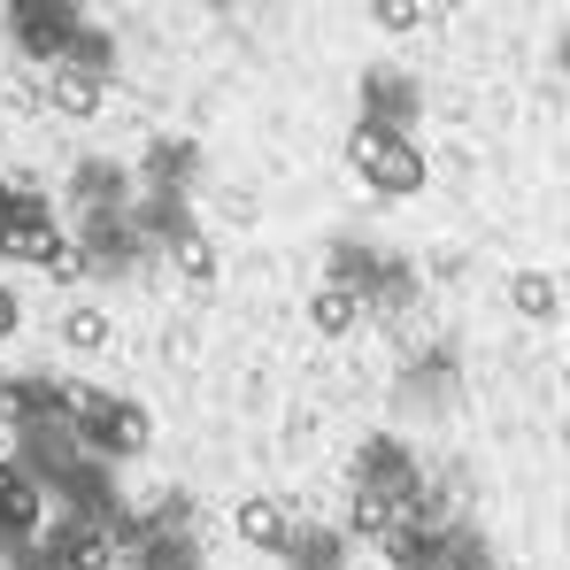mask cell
Listing matches in <instances>:
<instances>
[{"label":"cell","mask_w":570,"mask_h":570,"mask_svg":"<svg viewBox=\"0 0 570 570\" xmlns=\"http://www.w3.org/2000/svg\"><path fill=\"white\" fill-rule=\"evenodd\" d=\"M347 155H355V170H363V186L379 193V200H409V193H424V147L401 131V124H379V116H355V131H347Z\"/></svg>","instance_id":"cell-1"},{"label":"cell","mask_w":570,"mask_h":570,"mask_svg":"<svg viewBox=\"0 0 570 570\" xmlns=\"http://www.w3.org/2000/svg\"><path fill=\"white\" fill-rule=\"evenodd\" d=\"M70 432H78V448L100 455V463H131V455H147V440H155L147 409L124 401V393H78V401H70Z\"/></svg>","instance_id":"cell-2"},{"label":"cell","mask_w":570,"mask_h":570,"mask_svg":"<svg viewBox=\"0 0 570 570\" xmlns=\"http://www.w3.org/2000/svg\"><path fill=\"white\" fill-rule=\"evenodd\" d=\"M78 31V0H8V47L23 62H62Z\"/></svg>","instance_id":"cell-3"},{"label":"cell","mask_w":570,"mask_h":570,"mask_svg":"<svg viewBox=\"0 0 570 570\" xmlns=\"http://www.w3.org/2000/svg\"><path fill=\"white\" fill-rule=\"evenodd\" d=\"M55 232H62V224H55V200L39 186L0 193V255H8V263H39V255L55 247Z\"/></svg>","instance_id":"cell-4"},{"label":"cell","mask_w":570,"mask_h":570,"mask_svg":"<svg viewBox=\"0 0 570 570\" xmlns=\"http://www.w3.org/2000/svg\"><path fill=\"white\" fill-rule=\"evenodd\" d=\"M78 239H86V255H94V271H131V263L147 255V239H139V224H131V208H86V224H78Z\"/></svg>","instance_id":"cell-5"},{"label":"cell","mask_w":570,"mask_h":570,"mask_svg":"<svg viewBox=\"0 0 570 570\" xmlns=\"http://www.w3.org/2000/svg\"><path fill=\"white\" fill-rule=\"evenodd\" d=\"M363 116L409 131V124L424 116V86H416L409 70H393V62H371V70H363Z\"/></svg>","instance_id":"cell-6"},{"label":"cell","mask_w":570,"mask_h":570,"mask_svg":"<svg viewBox=\"0 0 570 570\" xmlns=\"http://www.w3.org/2000/svg\"><path fill=\"white\" fill-rule=\"evenodd\" d=\"M47 563H55V570H116L108 517H70V524L47 540Z\"/></svg>","instance_id":"cell-7"},{"label":"cell","mask_w":570,"mask_h":570,"mask_svg":"<svg viewBox=\"0 0 570 570\" xmlns=\"http://www.w3.org/2000/svg\"><path fill=\"white\" fill-rule=\"evenodd\" d=\"M70 385L62 379H8L0 385V424L8 432H23V424H39V416H70Z\"/></svg>","instance_id":"cell-8"},{"label":"cell","mask_w":570,"mask_h":570,"mask_svg":"<svg viewBox=\"0 0 570 570\" xmlns=\"http://www.w3.org/2000/svg\"><path fill=\"white\" fill-rule=\"evenodd\" d=\"M47 517V485L23 463H0V540H31Z\"/></svg>","instance_id":"cell-9"},{"label":"cell","mask_w":570,"mask_h":570,"mask_svg":"<svg viewBox=\"0 0 570 570\" xmlns=\"http://www.w3.org/2000/svg\"><path fill=\"white\" fill-rule=\"evenodd\" d=\"M47 94L62 116H100V100H108V78L86 70V62H47Z\"/></svg>","instance_id":"cell-10"},{"label":"cell","mask_w":570,"mask_h":570,"mask_svg":"<svg viewBox=\"0 0 570 570\" xmlns=\"http://www.w3.org/2000/svg\"><path fill=\"white\" fill-rule=\"evenodd\" d=\"M440 540H448V532H440L432 517H401L379 548H385V563H393V570H432V563H440Z\"/></svg>","instance_id":"cell-11"},{"label":"cell","mask_w":570,"mask_h":570,"mask_svg":"<svg viewBox=\"0 0 570 570\" xmlns=\"http://www.w3.org/2000/svg\"><path fill=\"white\" fill-rule=\"evenodd\" d=\"M239 540H247V548H263V556H285V540H293V509H285L278 493L239 501Z\"/></svg>","instance_id":"cell-12"},{"label":"cell","mask_w":570,"mask_h":570,"mask_svg":"<svg viewBox=\"0 0 570 570\" xmlns=\"http://www.w3.org/2000/svg\"><path fill=\"white\" fill-rule=\"evenodd\" d=\"M200 178V147L193 139H155L147 147V193H193Z\"/></svg>","instance_id":"cell-13"},{"label":"cell","mask_w":570,"mask_h":570,"mask_svg":"<svg viewBox=\"0 0 570 570\" xmlns=\"http://www.w3.org/2000/svg\"><path fill=\"white\" fill-rule=\"evenodd\" d=\"M355 485H416V455L379 432V440L355 448Z\"/></svg>","instance_id":"cell-14"},{"label":"cell","mask_w":570,"mask_h":570,"mask_svg":"<svg viewBox=\"0 0 570 570\" xmlns=\"http://www.w3.org/2000/svg\"><path fill=\"white\" fill-rule=\"evenodd\" d=\"M78 216H86V208H124V200H131V178H124V170H116V163H78Z\"/></svg>","instance_id":"cell-15"},{"label":"cell","mask_w":570,"mask_h":570,"mask_svg":"<svg viewBox=\"0 0 570 570\" xmlns=\"http://www.w3.org/2000/svg\"><path fill=\"white\" fill-rule=\"evenodd\" d=\"M163 247H170V263H178V278H186V285L216 278V247H208V232H200V224H178Z\"/></svg>","instance_id":"cell-16"},{"label":"cell","mask_w":570,"mask_h":570,"mask_svg":"<svg viewBox=\"0 0 570 570\" xmlns=\"http://www.w3.org/2000/svg\"><path fill=\"white\" fill-rule=\"evenodd\" d=\"M340 556H347L340 532H308V524H293V540H285V563H293V570H340Z\"/></svg>","instance_id":"cell-17"},{"label":"cell","mask_w":570,"mask_h":570,"mask_svg":"<svg viewBox=\"0 0 570 570\" xmlns=\"http://www.w3.org/2000/svg\"><path fill=\"white\" fill-rule=\"evenodd\" d=\"M355 308H363V301H355L347 285H316V293H308V324H316L324 340H340V332H355Z\"/></svg>","instance_id":"cell-18"},{"label":"cell","mask_w":570,"mask_h":570,"mask_svg":"<svg viewBox=\"0 0 570 570\" xmlns=\"http://www.w3.org/2000/svg\"><path fill=\"white\" fill-rule=\"evenodd\" d=\"M39 271H47L55 285H86V278H94V255H86L78 232H55V247L39 255Z\"/></svg>","instance_id":"cell-19"},{"label":"cell","mask_w":570,"mask_h":570,"mask_svg":"<svg viewBox=\"0 0 570 570\" xmlns=\"http://www.w3.org/2000/svg\"><path fill=\"white\" fill-rule=\"evenodd\" d=\"M62 347H78V355H100V347H108V308H94V301L62 308Z\"/></svg>","instance_id":"cell-20"},{"label":"cell","mask_w":570,"mask_h":570,"mask_svg":"<svg viewBox=\"0 0 570 570\" xmlns=\"http://www.w3.org/2000/svg\"><path fill=\"white\" fill-rule=\"evenodd\" d=\"M363 301H379V308H409V301H416V271H409L401 255H379V278H371Z\"/></svg>","instance_id":"cell-21"},{"label":"cell","mask_w":570,"mask_h":570,"mask_svg":"<svg viewBox=\"0 0 570 570\" xmlns=\"http://www.w3.org/2000/svg\"><path fill=\"white\" fill-rule=\"evenodd\" d=\"M62 62H86V70L108 78V70H116V39L94 31V23H78V31H70V47H62Z\"/></svg>","instance_id":"cell-22"},{"label":"cell","mask_w":570,"mask_h":570,"mask_svg":"<svg viewBox=\"0 0 570 570\" xmlns=\"http://www.w3.org/2000/svg\"><path fill=\"white\" fill-rule=\"evenodd\" d=\"M509 301H517V316H540V324H548V316L563 308V301H556V278H548V271H524V278L509 285Z\"/></svg>","instance_id":"cell-23"},{"label":"cell","mask_w":570,"mask_h":570,"mask_svg":"<svg viewBox=\"0 0 570 570\" xmlns=\"http://www.w3.org/2000/svg\"><path fill=\"white\" fill-rule=\"evenodd\" d=\"M432 570H493V556H485V540H478V532H448Z\"/></svg>","instance_id":"cell-24"},{"label":"cell","mask_w":570,"mask_h":570,"mask_svg":"<svg viewBox=\"0 0 570 570\" xmlns=\"http://www.w3.org/2000/svg\"><path fill=\"white\" fill-rule=\"evenodd\" d=\"M371 16H379V31H416L424 0H371Z\"/></svg>","instance_id":"cell-25"},{"label":"cell","mask_w":570,"mask_h":570,"mask_svg":"<svg viewBox=\"0 0 570 570\" xmlns=\"http://www.w3.org/2000/svg\"><path fill=\"white\" fill-rule=\"evenodd\" d=\"M16 324H23V301H16V285H0V340H16Z\"/></svg>","instance_id":"cell-26"},{"label":"cell","mask_w":570,"mask_h":570,"mask_svg":"<svg viewBox=\"0 0 570 570\" xmlns=\"http://www.w3.org/2000/svg\"><path fill=\"white\" fill-rule=\"evenodd\" d=\"M200 8H232V0H200Z\"/></svg>","instance_id":"cell-27"},{"label":"cell","mask_w":570,"mask_h":570,"mask_svg":"<svg viewBox=\"0 0 570 570\" xmlns=\"http://www.w3.org/2000/svg\"><path fill=\"white\" fill-rule=\"evenodd\" d=\"M0 193H8V178H0Z\"/></svg>","instance_id":"cell-28"}]
</instances>
